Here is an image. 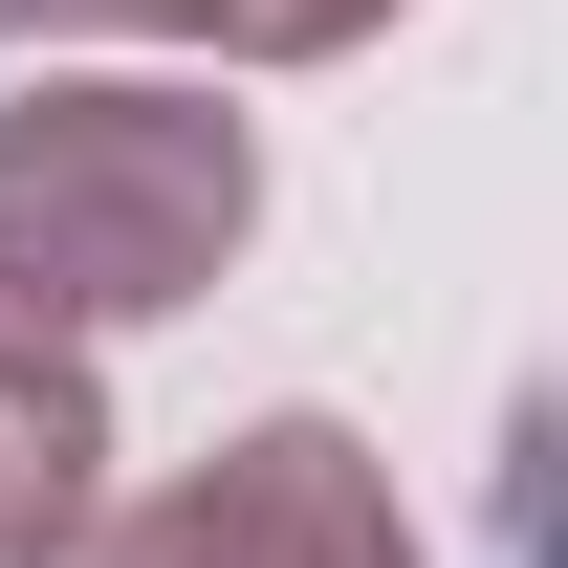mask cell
I'll return each mask as SVG.
<instances>
[{"instance_id":"6da1fadb","label":"cell","mask_w":568,"mask_h":568,"mask_svg":"<svg viewBox=\"0 0 568 568\" xmlns=\"http://www.w3.org/2000/svg\"><path fill=\"white\" fill-rule=\"evenodd\" d=\"M219 219H241V132H153V153H132L110 110H67V132L0 153V241L67 284V306H153Z\"/></svg>"}]
</instances>
